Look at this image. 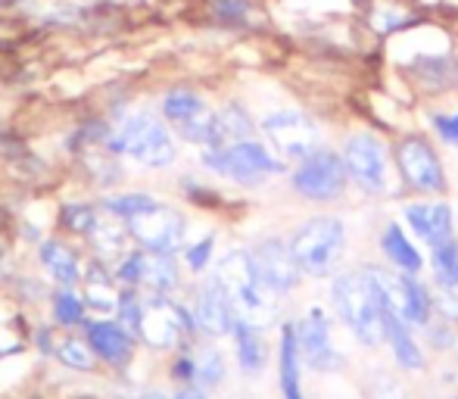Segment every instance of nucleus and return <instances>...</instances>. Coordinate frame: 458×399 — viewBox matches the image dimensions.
Instances as JSON below:
<instances>
[{
	"instance_id": "nucleus-1",
	"label": "nucleus",
	"mask_w": 458,
	"mask_h": 399,
	"mask_svg": "<svg viewBox=\"0 0 458 399\" xmlns=\"http://www.w3.org/2000/svg\"><path fill=\"white\" fill-rule=\"evenodd\" d=\"M218 281H222L225 293H228L234 315L250 321L253 327H268L275 321V291L262 281L259 268H256L253 256L234 250L218 262Z\"/></svg>"
},
{
	"instance_id": "nucleus-25",
	"label": "nucleus",
	"mask_w": 458,
	"mask_h": 399,
	"mask_svg": "<svg viewBox=\"0 0 458 399\" xmlns=\"http://www.w3.org/2000/svg\"><path fill=\"white\" fill-rule=\"evenodd\" d=\"M380 247H384V253L390 256L393 266H399L405 275H418V272H421V256H418V250L411 247V241L405 237V231L399 228V225H390V228H386Z\"/></svg>"
},
{
	"instance_id": "nucleus-28",
	"label": "nucleus",
	"mask_w": 458,
	"mask_h": 399,
	"mask_svg": "<svg viewBox=\"0 0 458 399\" xmlns=\"http://www.w3.org/2000/svg\"><path fill=\"white\" fill-rule=\"evenodd\" d=\"M430 256H434L437 281L458 287V243H455V237H449V241L430 247Z\"/></svg>"
},
{
	"instance_id": "nucleus-29",
	"label": "nucleus",
	"mask_w": 458,
	"mask_h": 399,
	"mask_svg": "<svg viewBox=\"0 0 458 399\" xmlns=\"http://www.w3.org/2000/svg\"><path fill=\"white\" fill-rule=\"evenodd\" d=\"M193 369H197V378L203 387H216L225 378V359L216 350H203L197 356V362H193Z\"/></svg>"
},
{
	"instance_id": "nucleus-32",
	"label": "nucleus",
	"mask_w": 458,
	"mask_h": 399,
	"mask_svg": "<svg viewBox=\"0 0 458 399\" xmlns=\"http://www.w3.org/2000/svg\"><path fill=\"white\" fill-rule=\"evenodd\" d=\"M63 222H66V228L75 231V234H91V228L97 225V212L91 206H66Z\"/></svg>"
},
{
	"instance_id": "nucleus-22",
	"label": "nucleus",
	"mask_w": 458,
	"mask_h": 399,
	"mask_svg": "<svg viewBox=\"0 0 458 399\" xmlns=\"http://www.w3.org/2000/svg\"><path fill=\"white\" fill-rule=\"evenodd\" d=\"M231 334H234V344H237V362H241V369L247 371V375H259L262 369H266V344H262L259 337V327H253L250 321L243 318H234V327H231Z\"/></svg>"
},
{
	"instance_id": "nucleus-9",
	"label": "nucleus",
	"mask_w": 458,
	"mask_h": 399,
	"mask_svg": "<svg viewBox=\"0 0 458 399\" xmlns=\"http://www.w3.org/2000/svg\"><path fill=\"white\" fill-rule=\"evenodd\" d=\"M268 144L281 153L284 159H302L315 150L318 144V128L309 115L296 113V109H284V113H272L262 122Z\"/></svg>"
},
{
	"instance_id": "nucleus-24",
	"label": "nucleus",
	"mask_w": 458,
	"mask_h": 399,
	"mask_svg": "<svg viewBox=\"0 0 458 399\" xmlns=\"http://www.w3.org/2000/svg\"><path fill=\"white\" fill-rule=\"evenodd\" d=\"M81 297L88 300V306L97 309V312H113L119 309V293L113 291V281L103 272V266H91L81 281Z\"/></svg>"
},
{
	"instance_id": "nucleus-33",
	"label": "nucleus",
	"mask_w": 458,
	"mask_h": 399,
	"mask_svg": "<svg viewBox=\"0 0 458 399\" xmlns=\"http://www.w3.org/2000/svg\"><path fill=\"white\" fill-rule=\"evenodd\" d=\"M430 306L440 309L446 318H458V287L455 284H443L437 281L434 284V293H430Z\"/></svg>"
},
{
	"instance_id": "nucleus-39",
	"label": "nucleus",
	"mask_w": 458,
	"mask_h": 399,
	"mask_svg": "<svg viewBox=\"0 0 458 399\" xmlns=\"http://www.w3.org/2000/svg\"><path fill=\"white\" fill-rule=\"evenodd\" d=\"M209 253H212V237H206V241H199L197 247L187 253V262H191L193 272H203L206 262H209Z\"/></svg>"
},
{
	"instance_id": "nucleus-3",
	"label": "nucleus",
	"mask_w": 458,
	"mask_h": 399,
	"mask_svg": "<svg viewBox=\"0 0 458 399\" xmlns=\"http://www.w3.org/2000/svg\"><path fill=\"white\" fill-rule=\"evenodd\" d=\"M346 243V231L340 225V218H312L296 231L293 243H290V253H293L296 266L302 275H312V278H325L331 275V268L340 262Z\"/></svg>"
},
{
	"instance_id": "nucleus-4",
	"label": "nucleus",
	"mask_w": 458,
	"mask_h": 399,
	"mask_svg": "<svg viewBox=\"0 0 458 399\" xmlns=\"http://www.w3.org/2000/svg\"><path fill=\"white\" fill-rule=\"evenodd\" d=\"M106 144L113 153H125L134 163L150 166V169H165V166L175 163V144H172L169 132H165L163 122H157L147 113L125 119V125Z\"/></svg>"
},
{
	"instance_id": "nucleus-10",
	"label": "nucleus",
	"mask_w": 458,
	"mask_h": 399,
	"mask_svg": "<svg viewBox=\"0 0 458 399\" xmlns=\"http://www.w3.org/2000/svg\"><path fill=\"white\" fill-rule=\"evenodd\" d=\"M346 175L368 194H384L386 191V153L384 144L371 134H352L344 147Z\"/></svg>"
},
{
	"instance_id": "nucleus-40",
	"label": "nucleus",
	"mask_w": 458,
	"mask_h": 399,
	"mask_svg": "<svg viewBox=\"0 0 458 399\" xmlns=\"http://www.w3.org/2000/svg\"><path fill=\"white\" fill-rule=\"evenodd\" d=\"M175 378L178 381H191V378H197V369H193V359H182V362L175 365Z\"/></svg>"
},
{
	"instance_id": "nucleus-5",
	"label": "nucleus",
	"mask_w": 458,
	"mask_h": 399,
	"mask_svg": "<svg viewBox=\"0 0 458 399\" xmlns=\"http://www.w3.org/2000/svg\"><path fill=\"white\" fill-rule=\"evenodd\" d=\"M203 163L209 169H216L218 175H228L241 184H259L266 175H275V172L284 169L281 159H275L272 153L266 150L256 140H237V144L228 147H209L203 153Z\"/></svg>"
},
{
	"instance_id": "nucleus-18",
	"label": "nucleus",
	"mask_w": 458,
	"mask_h": 399,
	"mask_svg": "<svg viewBox=\"0 0 458 399\" xmlns=\"http://www.w3.org/2000/svg\"><path fill=\"white\" fill-rule=\"evenodd\" d=\"M405 222L418 231V237L437 247L453 237V212L446 203H415L405 209Z\"/></svg>"
},
{
	"instance_id": "nucleus-31",
	"label": "nucleus",
	"mask_w": 458,
	"mask_h": 399,
	"mask_svg": "<svg viewBox=\"0 0 458 399\" xmlns=\"http://www.w3.org/2000/svg\"><path fill=\"white\" fill-rule=\"evenodd\" d=\"M150 203H157L153 197H147V194H122V197H109L106 203V212H113V216H119V218H131L134 212H140V209H147Z\"/></svg>"
},
{
	"instance_id": "nucleus-34",
	"label": "nucleus",
	"mask_w": 458,
	"mask_h": 399,
	"mask_svg": "<svg viewBox=\"0 0 458 399\" xmlns=\"http://www.w3.org/2000/svg\"><path fill=\"white\" fill-rule=\"evenodd\" d=\"M54 312L60 325H79L81 315H85V302L75 300L72 293H60V297L54 300Z\"/></svg>"
},
{
	"instance_id": "nucleus-37",
	"label": "nucleus",
	"mask_w": 458,
	"mask_h": 399,
	"mask_svg": "<svg viewBox=\"0 0 458 399\" xmlns=\"http://www.w3.org/2000/svg\"><path fill=\"white\" fill-rule=\"evenodd\" d=\"M140 309H144V300L138 293H122L119 297V315H122V325L131 327L138 334V325H140Z\"/></svg>"
},
{
	"instance_id": "nucleus-35",
	"label": "nucleus",
	"mask_w": 458,
	"mask_h": 399,
	"mask_svg": "<svg viewBox=\"0 0 458 399\" xmlns=\"http://www.w3.org/2000/svg\"><path fill=\"white\" fill-rule=\"evenodd\" d=\"M368 394H371V399H405L403 384H399L396 378L384 375V371L371 378V387H368Z\"/></svg>"
},
{
	"instance_id": "nucleus-27",
	"label": "nucleus",
	"mask_w": 458,
	"mask_h": 399,
	"mask_svg": "<svg viewBox=\"0 0 458 399\" xmlns=\"http://www.w3.org/2000/svg\"><path fill=\"white\" fill-rule=\"evenodd\" d=\"M91 243L97 247V253H103L109 259V256H119L125 253V237H128V228H119V225L113 222H100L97 218V225L91 228Z\"/></svg>"
},
{
	"instance_id": "nucleus-15",
	"label": "nucleus",
	"mask_w": 458,
	"mask_h": 399,
	"mask_svg": "<svg viewBox=\"0 0 458 399\" xmlns=\"http://www.w3.org/2000/svg\"><path fill=\"white\" fill-rule=\"evenodd\" d=\"M399 169H403L405 182L418 191L440 194V191L446 188L440 159H437L434 147L424 138H405L403 144H399Z\"/></svg>"
},
{
	"instance_id": "nucleus-11",
	"label": "nucleus",
	"mask_w": 458,
	"mask_h": 399,
	"mask_svg": "<svg viewBox=\"0 0 458 399\" xmlns=\"http://www.w3.org/2000/svg\"><path fill=\"white\" fill-rule=\"evenodd\" d=\"M182 331H191V318L184 315L182 306L169 302L163 293H153L150 300H144L138 334L147 344L165 350V346H175L182 340Z\"/></svg>"
},
{
	"instance_id": "nucleus-43",
	"label": "nucleus",
	"mask_w": 458,
	"mask_h": 399,
	"mask_svg": "<svg viewBox=\"0 0 458 399\" xmlns=\"http://www.w3.org/2000/svg\"><path fill=\"white\" fill-rule=\"evenodd\" d=\"M455 72H458V69H455Z\"/></svg>"
},
{
	"instance_id": "nucleus-13",
	"label": "nucleus",
	"mask_w": 458,
	"mask_h": 399,
	"mask_svg": "<svg viewBox=\"0 0 458 399\" xmlns=\"http://www.w3.org/2000/svg\"><path fill=\"white\" fill-rule=\"evenodd\" d=\"M119 281L131 287H147L150 293H169L178 284V268L172 253H128L119 266Z\"/></svg>"
},
{
	"instance_id": "nucleus-8",
	"label": "nucleus",
	"mask_w": 458,
	"mask_h": 399,
	"mask_svg": "<svg viewBox=\"0 0 458 399\" xmlns=\"http://www.w3.org/2000/svg\"><path fill=\"white\" fill-rule=\"evenodd\" d=\"M380 291V300L409 325H428L430 321V293L418 284L411 275H390L380 268H368Z\"/></svg>"
},
{
	"instance_id": "nucleus-42",
	"label": "nucleus",
	"mask_w": 458,
	"mask_h": 399,
	"mask_svg": "<svg viewBox=\"0 0 458 399\" xmlns=\"http://www.w3.org/2000/svg\"><path fill=\"white\" fill-rule=\"evenodd\" d=\"M125 399H165L159 390H147V394H134V396H125Z\"/></svg>"
},
{
	"instance_id": "nucleus-23",
	"label": "nucleus",
	"mask_w": 458,
	"mask_h": 399,
	"mask_svg": "<svg viewBox=\"0 0 458 399\" xmlns=\"http://www.w3.org/2000/svg\"><path fill=\"white\" fill-rule=\"evenodd\" d=\"M281 394H284V399H302L296 325H284V334H281Z\"/></svg>"
},
{
	"instance_id": "nucleus-41",
	"label": "nucleus",
	"mask_w": 458,
	"mask_h": 399,
	"mask_svg": "<svg viewBox=\"0 0 458 399\" xmlns=\"http://www.w3.org/2000/svg\"><path fill=\"white\" fill-rule=\"evenodd\" d=\"M175 399H206V394L199 387H184V390H178Z\"/></svg>"
},
{
	"instance_id": "nucleus-30",
	"label": "nucleus",
	"mask_w": 458,
	"mask_h": 399,
	"mask_svg": "<svg viewBox=\"0 0 458 399\" xmlns=\"http://www.w3.org/2000/svg\"><path fill=\"white\" fill-rule=\"evenodd\" d=\"M60 359L69 365V369H79V371H88L94 365V350L91 344H81V340H66L60 344Z\"/></svg>"
},
{
	"instance_id": "nucleus-2",
	"label": "nucleus",
	"mask_w": 458,
	"mask_h": 399,
	"mask_svg": "<svg viewBox=\"0 0 458 399\" xmlns=\"http://www.w3.org/2000/svg\"><path fill=\"white\" fill-rule=\"evenodd\" d=\"M334 309L344 318V325L362 340L365 346H377L384 337V300H380V291L374 284L371 272H350L340 275L334 281Z\"/></svg>"
},
{
	"instance_id": "nucleus-6",
	"label": "nucleus",
	"mask_w": 458,
	"mask_h": 399,
	"mask_svg": "<svg viewBox=\"0 0 458 399\" xmlns=\"http://www.w3.org/2000/svg\"><path fill=\"white\" fill-rule=\"evenodd\" d=\"M125 228L140 247L153 253H175L184 243V218L178 209L165 203H150L147 209L125 218Z\"/></svg>"
},
{
	"instance_id": "nucleus-14",
	"label": "nucleus",
	"mask_w": 458,
	"mask_h": 399,
	"mask_svg": "<svg viewBox=\"0 0 458 399\" xmlns=\"http://www.w3.org/2000/svg\"><path fill=\"white\" fill-rule=\"evenodd\" d=\"M163 115L175 125V132L191 144H206L209 147L212 138V113L206 109V103L193 91H169L163 100Z\"/></svg>"
},
{
	"instance_id": "nucleus-36",
	"label": "nucleus",
	"mask_w": 458,
	"mask_h": 399,
	"mask_svg": "<svg viewBox=\"0 0 458 399\" xmlns=\"http://www.w3.org/2000/svg\"><path fill=\"white\" fill-rule=\"evenodd\" d=\"M212 13L222 22H243L250 13V0H212Z\"/></svg>"
},
{
	"instance_id": "nucleus-7",
	"label": "nucleus",
	"mask_w": 458,
	"mask_h": 399,
	"mask_svg": "<svg viewBox=\"0 0 458 399\" xmlns=\"http://www.w3.org/2000/svg\"><path fill=\"white\" fill-rule=\"evenodd\" d=\"M293 188L296 194L306 200H334L344 194L346 188V163L344 157L331 150H312L309 157H302L300 169L293 172Z\"/></svg>"
},
{
	"instance_id": "nucleus-38",
	"label": "nucleus",
	"mask_w": 458,
	"mask_h": 399,
	"mask_svg": "<svg viewBox=\"0 0 458 399\" xmlns=\"http://www.w3.org/2000/svg\"><path fill=\"white\" fill-rule=\"evenodd\" d=\"M434 128L446 144L458 147V113L455 115H434Z\"/></svg>"
},
{
	"instance_id": "nucleus-16",
	"label": "nucleus",
	"mask_w": 458,
	"mask_h": 399,
	"mask_svg": "<svg viewBox=\"0 0 458 399\" xmlns=\"http://www.w3.org/2000/svg\"><path fill=\"white\" fill-rule=\"evenodd\" d=\"M250 256H253L262 281H266L275 293H287L300 284V275H302L300 266H296V259H293V253H290L287 243H281L277 237L262 241Z\"/></svg>"
},
{
	"instance_id": "nucleus-20",
	"label": "nucleus",
	"mask_w": 458,
	"mask_h": 399,
	"mask_svg": "<svg viewBox=\"0 0 458 399\" xmlns=\"http://www.w3.org/2000/svg\"><path fill=\"white\" fill-rule=\"evenodd\" d=\"M88 344L109 365H125L131 359V337L125 327L113 325V321H94L88 327Z\"/></svg>"
},
{
	"instance_id": "nucleus-17",
	"label": "nucleus",
	"mask_w": 458,
	"mask_h": 399,
	"mask_svg": "<svg viewBox=\"0 0 458 399\" xmlns=\"http://www.w3.org/2000/svg\"><path fill=\"white\" fill-rule=\"evenodd\" d=\"M234 306H231L228 293H225L222 281L218 275L206 278V284L199 287V297H197V325L199 331H206L209 337H225L231 334L234 327Z\"/></svg>"
},
{
	"instance_id": "nucleus-26",
	"label": "nucleus",
	"mask_w": 458,
	"mask_h": 399,
	"mask_svg": "<svg viewBox=\"0 0 458 399\" xmlns=\"http://www.w3.org/2000/svg\"><path fill=\"white\" fill-rule=\"evenodd\" d=\"M41 262L47 266V272L54 275V281H60L63 287H72L79 284V262H75V256L69 253L63 243L56 241H47L41 247Z\"/></svg>"
},
{
	"instance_id": "nucleus-12",
	"label": "nucleus",
	"mask_w": 458,
	"mask_h": 399,
	"mask_svg": "<svg viewBox=\"0 0 458 399\" xmlns=\"http://www.w3.org/2000/svg\"><path fill=\"white\" fill-rule=\"evenodd\" d=\"M296 346H300V356L306 359V365L315 371H334L344 365V356L334 350L331 321H327L325 309H312L296 325Z\"/></svg>"
},
{
	"instance_id": "nucleus-21",
	"label": "nucleus",
	"mask_w": 458,
	"mask_h": 399,
	"mask_svg": "<svg viewBox=\"0 0 458 399\" xmlns=\"http://www.w3.org/2000/svg\"><path fill=\"white\" fill-rule=\"evenodd\" d=\"M237 140H253V122L243 106H225L222 113H212V138L209 147H228Z\"/></svg>"
},
{
	"instance_id": "nucleus-19",
	"label": "nucleus",
	"mask_w": 458,
	"mask_h": 399,
	"mask_svg": "<svg viewBox=\"0 0 458 399\" xmlns=\"http://www.w3.org/2000/svg\"><path fill=\"white\" fill-rule=\"evenodd\" d=\"M380 315H384V337L393 344V356H396V362L403 365L405 371L424 369V356H421V350H418L415 337H411L409 321L399 318L386 302H384V309H380Z\"/></svg>"
}]
</instances>
